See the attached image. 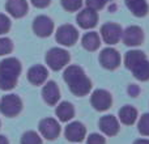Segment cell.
Listing matches in <instances>:
<instances>
[{
	"label": "cell",
	"mask_w": 149,
	"mask_h": 144,
	"mask_svg": "<svg viewBox=\"0 0 149 144\" xmlns=\"http://www.w3.org/2000/svg\"><path fill=\"white\" fill-rule=\"evenodd\" d=\"M63 79L70 90L77 97H84L92 89V81L79 66H67L63 72Z\"/></svg>",
	"instance_id": "6da1fadb"
},
{
	"label": "cell",
	"mask_w": 149,
	"mask_h": 144,
	"mask_svg": "<svg viewBox=\"0 0 149 144\" xmlns=\"http://www.w3.org/2000/svg\"><path fill=\"white\" fill-rule=\"evenodd\" d=\"M21 66L20 60L17 58H5L0 62V89L1 90H10L17 85L18 77L21 75Z\"/></svg>",
	"instance_id": "7a4b0ae2"
},
{
	"label": "cell",
	"mask_w": 149,
	"mask_h": 144,
	"mask_svg": "<svg viewBox=\"0 0 149 144\" xmlns=\"http://www.w3.org/2000/svg\"><path fill=\"white\" fill-rule=\"evenodd\" d=\"M124 66L140 81L149 80V60L140 50H131L124 55Z\"/></svg>",
	"instance_id": "3957f363"
},
{
	"label": "cell",
	"mask_w": 149,
	"mask_h": 144,
	"mask_svg": "<svg viewBox=\"0 0 149 144\" xmlns=\"http://www.w3.org/2000/svg\"><path fill=\"white\" fill-rule=\"evenodd\" d=\"M70 52L62 47H52L46 54V63L52 71H60L70 63Z\"/></svg>",
	"instance_id": "277c9868"
},
{
	"label": "cell",
	"mask_w": 149,
	"mask_h": 144,
	"mask_svg": "<svg viewBox=\"0 0 149 144\" xmlns=\"http://www.w3.org/2000/svg\"><path fill=\"white\" fill-rule=\"evenodd\" d=\"M22 110V101L17 94H5L0 100V113L8 118L17 117Z\"/></svg>",
	"instance_id": "5b68a950"
},
{
	"label": "cell",
	"mask_w": 149,
	"mask_h": 144,
	"mask_svg": "<svg viewBox=\"0 0 149 144\" xmlns=\"http://www.w3.org/2000/svg\"><path fill=\"white\" fill-rule=\"evenodd\" d=\"M55 39L62 46L71 47L79 39V30L71 24H64V25L58 28L56 33H55Z\"/></svg>",
	"instance_id": "8992f818"
},
{
	"label": "cell",
	"mask_w": 149,
	"mask_h": 144,
	"mask_svg": "<svg viewBox=\"0 0 149 144\" xmlns=\"http://www.w3.org/2000/svg\"><path fill=\"white\" fill-rule=\"evenodd\" d=\"M120 62H122L120 54L114 47H106L100 52V63L106 70L110 71L116 70L120 66Z\"/></svg>",
	"instance_id": "52a82bcc"
},
{
	"label": "cell",
	"mask_w": 149,
	"mask_h": 144,
	"mask_svg": "<svg viewBox=\"0 0 149 144\" xmlns=\"http://www.w3.org/2000/svg\"><path fill=\"white\" fill-rule=\"evenodd\" d=\"M90 102L97 111H106L113 105V97H111V93L106 89H95L92 93Z\"/></svg>",
	"instance_id": "ba28073f"
},
{
	"label": "cell",
	"mask_w": 149,
	"mask_h": 144,
	"mask_svg": "<svg viewBox=\"0 0 149 144\" xmlns=\"http://www.w3.org/2000/svg\"><path fill=\"white\" fill-rule=\"evenodd\" d=\"M122 33H123L122 26L115 22H106L101 26V37L105 41V43L110 46L118 43L119 39L122 38Z\"/></svg>",
	"instance_id": "9c48e42d"
},
{
	"label": "cell",
	"mask_w": 149,
	"mask_h": 144,
	"mask_svg": "<svg viewBox=\"0 0 149 144\" xmlns=\"http://www.w3.org/2000/svg\"><path fill=\"white\" fill-rule=\"evenodd\" d=\"M33 31L36 36L41 37V38L50 37L52 34V31H54V21L49 16L45 15L38 16L33 21Z\"/></svg>",
	"instance_id": "30bf717a"
},
{
	"label": "cell",
	"mask_w": 149,
	"mask_h": 144,
	"mask_svg": "<svg viewBox=\"0 0 149 144\" xmlns=\"http://www.w3.org/2000/svg\"><path fill=\"white\" fill-rule=\"evenodd\" d=\"M122 39H123V43L126 46L130 47H137L143 43L144 41V31L140 26L136 25H131L123 30L122 33Z\"/></svg>",
	"instance_id": "8fae6325"
},
{
	"label": "cell",
	"mask_w": 149,
	"mask_h": 144,
	"mask_svg": "<svg viewBox=\"0 0 149 144\" xmlns=\"http://www.w3.org/2000/svg\"><path fill=\"white\" fill-rule=\"evenodd\" d=\"M38 130L45 139L55 140L60 134V124L54 118H45L39 122Z\"/></svg>",
	"instance_id": "7c38bea8"
},
{
	"label": "cell",
	"mask_w": 149,
	"mask_h": 144,
	"mask_svg": "<svg viewBox=\"0 0 149 144\" xmlns=\"http://www.w3.org/2000/svg\"><path fill=\"white\" fill-rule=\"evenodd\" d=\"M76 21H77L80 28L89 30V29H93L95 25H97L98 13H97V10L86 7L85 9H82L79 12V15H77V17H76Z\"/></svg>",
	"instance_id": "4fadbf2b"
},
{
	"label": "cell",
	"mask_w": 149,
	"mask_h": 144,
	"mask_svg": "<svg viewBox=\"0 0 149 144\" xmlns=\"http://www.w3.org/2000/svg\"><path fill=\"white\" fill-rule=\"evenodd\" d=\"M64 135L67 138V140H70V142L80 143L86 136V129H85V126L81 122L74 121V122L68 123V126L64 130Z\"/></svg>",
	"instance_id": "5bb4252c"
},
{
	"label": "cell",
	"mask_w": 149,
	"mask_h": 144,
	"mask_svg": "<svg viewBox=\"0 0 149 144\" xmlns=\"http://www.w3.org/2000/svg\"><path fill=\"white\" fill-rule=\"evenodd\" d=\"M5 10L12 17L21 18L26 16L29 10V4L26 0H7L5 3Z\"/></svg>",
	"instance_id": "9a60e30c"
},
{
	"label": "cell",
	"mask_w": 149,
	"mask_h": 144,
	"mask_svg": "<svg viewBox=\"0 0 149 144\" xmlns=\"http://www.w3.org/2000/svg\"><path fill=\"white\" fill-rule=\"evenodd\" d=\"M42 97L50 106H55L60 100V90L55 81H47L42 88Z\"/></svg>",
	"instance_id": "2e32d148"
},
{
	"label": "cell",
	"mask_w": 149,
	"mask_h": 144,
	"mask_svg": "<svg viewBox=\"0 0 149 144\" xmlns=\"http://www.w3.org/2000/svg\"><path fill=\"white\" fill-rule=\"evenodd\" d=\"M100 130L107 136H115L119 132V121L114 115H103L98 122Z\"/></svg>",
	"instance_id": "e0dca14e"
},
{
	"label": "cell",
	"mask_w": 149,
	"mask_h": 144,
	"mask_svg": "<svg viewBox=\"0 0 149 144\" xmlns=\"http://www.w3.org/2000/svg\"><path fill=\"white\" fill-rule=\"evenodd\" d=\"M47 76H49V71L42 64L33 66V67H30L28 71V80H29V82L33 85L45 84L47 80Z\"/></svg>",
	"instance_id": "ac0fdd59"
},
{
	"label": "cell",
	"mask_w": 149,
	"mask_h": 144,
	"mask_svg": "<svg viewBox=\"0 0 149 144\" xmlns=\"http://www.w3.org/2000/svg\"><path fill=\"white\" fill-rule=\"evenodd\" d=\"M126 5L131 13L136 17H144L149 12V5L147 0H124Z\"/></svg>",
	"instance_id": "d6986e66"
},
{
	"label": "cell",
	"mask_w": 149,
	"mask_h": 144,
	"mask_svg": "<svg viewBox=\"0 0 149 144\" xmlns=\"http://www.w3.org/2000/svg\"><path fill=\"white\" fill-rule=\"evenodd\" d=\"M55 114H56L58 119L60 122H70L74 117V108L71 102L68 101H63L55 109Z\"/></svg>",
	"instance_id": "ffe728a7"
},
{
	"label": "cell",
	"mask_w": 149,
	"mask_h": 144,
	"mask_svg": "<svg viewBox=\"0 0 149 144\" xmlns=\"http://www.w3.org/2000/svg\"><path fill=\"white\" fill-rule=\"evenodd\" d=\"M81 45L88 51H95V50L100 49L101 38L98 36V33H95V31H88V33H85L82 36Z\"/></svg>",
	"instance_id": "44dd1931"
},
{
	"label": "cell",
	"mask_w": 149,
	"mask_h": 144,
	"mask_svg": "<svg viewBox=\"0 0 149 144\" xmlns=\"http://www.w3.org/2000/svg\"><path fill=\"white\" fill-rule=\"evenodd\" d=\"M119 121L123 124H127V126L134 124L137 121V110L134 106H130V105L123 106L119 110Z\"/></svg>",
	"instance_id": "7402d4cb"
},
{
	"label": "cell",
	"mask_w": 149,
	"mask_h": 144,
	"mask_svg": "<svg viewBox=\"0 0 149 144\" xmlns=\"http://www.w3.org/2000/svg\"><path fill=\"white\" fill-rule=\"evenodd\" d=\"M21 144H42V138L36 131H26L21 136Z\"/></svg>",
	"instance_id": "603a6c76"
},
{
	"label": "cell",
	"mask_w": 149,
	"mask_h": 144,
	"mask_svg": "<svg viewBox=\"0 0 149 144\" xmlns=\"http://www.w3.org/2000/svg\"><path fill=\"white\" fill-rule=\"evenodd\" d=\"M13 51V42L8 37H0V57L10 54Z\"/></svg>",
	"instance_id": "cb8c5ba5"
},
{
	"label": "cell",
	"mask_w": 149,
	"mask_h": 144,
	"mask_svg": "<svg viewBox=\"0 0 149 144\" xmlns=\"http://www.w3.org/2000/svg\"><path fill=\"white\" fill-rule=\"evenodd\" d=\"M137 130L141 135L149 136V113H145L140 117L139 122H137Z\"/></svg>",
	"instance_id": "d4e9b609"
},
{
	"label": "cell",
	"mask_w": 149,
	"mask_h": 144,
	"mask_svg": "<svg viewBox=\"0 0 149 144\" xmlns=\"http://www.w3.org/2000/svg\"><path fill=\"white\" fill-rule=\"evenodd\" d=\"M62 7L68 12H77L82 7V0H60Z\"/></svg>",
	"instance_id": "484cf974"
},
{
	"label": "cell",
	"mask_w": 149,
	"mask_h": 144,
	"mask_svg": "<svg viewBox=\"0 0 149 144\" xmlns=\"http://www.w3.org/2000/svg\"><path fill=\"white\" fill-rule=\"evenodd\" d=\"M10 26H12L10 18L4 13H0V36L8 33L10 30Z\"/></svg>",
	"instance_id": "4316f807"
},
{
	"label": "cell",
	"mask_w": 149,
	"mask_h": 144,
	"mask_svg": "<svg viewBox=\"0 0 149 144\" xmlns=\"http://www.w3.org/2000/svg\"><path fill=\"white\" fill-rule=\"evenodd\" d=\"M110 1H113V0H85V4H86L88 8H92L94 10H100Z\"/></svg>",
	"instance_id": "83f0119b"
},
{
	"label": "cell",
	"mask_w": 149,
	"mask_h": 144,
	"mask_svg": "<svg viewBox=\"0 0 149 144\" xmlns=\"http://www.w3.org/2000/svg\"><path fill=\"white\" fill-rule=\"evenodd\" d=\"M86 144H106V139L103 138V135L97 134V132H93L88 136Z\"/></svg>",
	"instance_id": "f1b7e54d"
},
{
	"label": "cell",
	"mask_w": 149,
	"mask_h": 144,
	"mask_svg": "<svg viewBox=\"0 0 149 144\" xmlns=\"http://www.w3.org/2000/svg\"><path fill=\"white\" fill-rule=\"evenodd\" d=\"M30 1H31V4H33L36 8L42 9V8L49 7L50 3H51V0H30Z\"/></svg>",
	"instance_id": "f546056e"
},
{
	"label": "cell",
	"mask_w": 149,
	"mask_h": 144,
	"mask_svg": "<svg viewBox=\"0 0 149 144\" xmlns=\"http://www.w3.org/2000/svg\"><path fill=\"white\" fill-rule=\"evenodd\" d=\"M139 92H140V88L137 87L136 84H131L128 87V94L132 96V97H136V96L139 94Z\"/></svg>",
	"instance_id": "4dcf8cb0"
},
{
	"label": "cell",
	"mask_w": 149,
	"mask_h": 144,
	"mask_svg": "<svg viewBox=\"0 0 149 144\" xmlns=\"http://www.w3.org/2000/svg\"><path fill=\"white\" fill-rule=\"evenodd\" d=\"M134 144H149V139H137L134 142Z\"/></svg>",
	"instance_id": "1f68e13d"
},
{
	"label": "cell",
	"mask_w": 149,
	"mask_h": 144,
	"mask_svg": "<svg viewBox=\"0 0 149 144\" xmlns=\"http://www.w3.org/2000/svg\"><path fill=\"white\" fill-rule=\"evenodd\" d=\"M0 144H9L8 142L7 136H4V135H0Z\"/></svg>",
	"instance_id": "d6a6232c"
},
{
	"label": "cell",
	"mask_w": 149,
	"mask_h": 144,
	"mask_svg": "<svg viewBox=\"0 0 149 144\" xmlns=\"http://www.w3.org/2000/svg\"><path fill=\"white\" fill-rule=\"evenodd\" d=\"M0 127H1V122H0Z\"/></svg>",
	"instance_id": "836d02e7"
}]
</instances>
